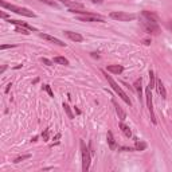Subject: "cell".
<instances>
[{"label":"cell","mask_w":172,"mask_h":172,"mask_svg":"<svg viewBox=\"0 0 172 172\" xmlns=\"http://www.w3.org/2000/svg\"><path fill=\"white\" fill-rule=\"evenodd\" d=\"M0 5H2L3 8H7V10H10L11 12H15V14H18V15H22V16L35 18V14H34L32 11H30L29 8L18 7V5H15V4H8V3H5L4 0H0Z\"/></svg>","instance_id":"1"},{"label":"cell","mask_w":172,"mask_h":172,"mask_svg":"<svg viewBox=\"0 0 172 172\" xmlns=\"http://www.w3.org/2000/svg\"><path fill=\"white\" fill-rule=\"evenodd\" d=\"M105 77H106V79H108V82H109V85H110L112 86V89H113L114 90V92L116 93H117V94L118 96H120L121 97V98H123V101L125 102V104H126V105H132V101H130V98H129V97H128L126 96V93H125L124 92V90L123 89H121V87H120V85H118V83L117 82H116V81L113 79V78H112L110 76H108V74H105Z\"/></svg>","instance_id":"2"},{"label":"cell","mask_w":172,"mask_h":172,"mask_svg":"<svg viewBox=\"0 0 172 172\" xmlns=\"http://www.w3.org/2000/svg\"><path fill=\"white\" fill-rule=\"evenodd\" d=\"M141 26H143V29L145 30V32H148V34H159V31H160V29H159V26H157V22H155V20H151V19H148V18H145V16H143L141 15Z\"/></svg>","instance_id":"3"},{"label":"cell","mask_w":172,"mask_h":172,"mask_svg":"<svg viewBox=\"0 0 172 172\" xmlns=\"http://www.w3.org/2000/svg\"><path fill=\"white\" fill-rule=\"evenodd\" d=\"M81 152H82V171L87 172L90 168V157H92V153L86 148L85 143L81 140Z\"/></svg>","instance_id":"4"},{"label":"cell","mask_w":172,"mask_h":172,"mask_svg":"<svg viewBox=\"0 0 172 172\" xmlns=\"http://www.w3.org/2000/svg\"><path fill=\"white\" fill-rule=\"evenodd\" d=\"M145 99H147V108H148L149 113H151V120L153 124H156V117L153 113V104H152V89L149 86H147L145 89Z\"/></svg>","instance_id":"5"},{"label":"cell","mask_w":172,"mask_h":172,"mask_svg":"<svg viewBox=\"0 0 172 172\" xmlns=\"http://www.w3.org/2000/svg\"><path fill=\"white\" fill-rule=\"evenodd\" d=\"M77 19L79 22H92V23H104V18L101 15H97V14H87V15H77Z\"/></svg>","instance_id":"6"},{"label":"cell","mask_w":172,"mask_h":172,"mask_svg":"<svg viewBox=\"0 0 172 172\" xmlns=\"http://www.w3.org/2000/svg\"><path fill=\"white\" fill-rule=\"evenodd\" d=\"M110 18L116 20H121V22H129V20L136 19V16L133 14H126V12H112Z\"/></svg>","instance_id":"7"},{"label":"cell","mask_w":172,"mask_h":172,"mask_svg":"<svg viewBox=\"0 0 172 172\" xmlns=\"http://www.w3.org/2000/svg\"><path fill=\"white\" fill-rule=\"evenodd\" d=\"M39 36L40 38H43V39H46V40H49V42H52L54 45H58V46H61V47H65L66 46V43H63L61 39H58V38H55V36H51V35H49V34H43V32H39Z\"/></svg>","instance_id":"8"},{"label":"cell","mask_w":172,"mask_h":172,"mask_svg":"<svg viewBox=\"0 0 172 172\" xmlns=\"http://www.w3.org/2000/svg\"><path fill=\"white\" fill-rule=\"evenodd\" d=\"M63 34L67 36L70 40H73V42H82L83 40V36L81 35V34L78 32H71V31H63Z\"/></svg>","instance_id":"9"},{"label":"cell","mask_w":172,"mask_h":172,"mask_svg":"<svg viewBox=\"0 0 172 172\" xmlns=\"http://www.w3.org/2000/svg\"><path fill=\"white\" fill-rule=\"evenodd\" d=\"M112 102H113V105H114L116 113H117L118 118H120V121H124L125 118H126V113H125V112L123 110V108H121V106L117 104V101H116V99H112Z\"/></svg>","instance_id":"10"},{"label":"cell","mask_w":172,"mask_h":172,"mask_svg":"<svg viewBox=\"0 0 172 172\" xmlns=\"http://www.w3.org/2000/svg\"><path fill=\"white\" fill-rule=\"evenodd\" d=\"M61 2L63 3L65 5H67V7H70V10H71V8H83L82 3L77 2V0H61Z\"/></svg>","instance_id":"11"},{"label":"cell","mask_w":172,"mask_h":172,"mask_svg":"<svg viewBox=\"0 0 172 172\" xmlns=\"http://www.w3.org/2000/svg\"><path fill=\"white\" fill-rule=\"evenodd\" d=\"M156 87H157V92L161 96V98H167V92H165V87L163 85L161 79H156Z\"/></svg>","instance_id":"12"},{"label":"cell","mask_w":172,"mask_h":172,"mask_svg":"<svg viewBox=\"0 0 172 172\" xmlns=\"http://www.w3.org/2000/svg\"><path fill=\"white\" fill-rule=\"evenodd\" d=\"M133 86H134V90L137 92V94H139V97L141 98V96H143V79L141 78H137V79L134 81Z\"/></svg>","instance_id":"13"},{"label":"cell","mask_w":172,"mask_h":172,"mask_svg":"<svg viewBox=\"0 0 172 172\" xmlns=\"http://www.w3.org/2000/svg\"><path fill=\"white\" fill-rule=\"evenodd\" d=\"M10 23H12V24H16V26H20V27H24V29H27V30H30V31H36V29L35 27H32V26H30V24H27L26 22H19V20H12V19H10L8 20Z\"/></svg>","instance_id":"14"},{"label":"cell","mask_w":172,"mask_h":172,"mask_svg":"<svg viewBox=\"0 0 172 172\" xmlns=\"http://www.w3.org/2000/svg\"><path fill=\"white\" fill-rule=\"evenodd\" d=\"M118 126H120L121 132L125 134V137H128V139H130V137H132V130L129 129V126H128V125H125V124H124V121H121Z\"/></svg>","instance_id":"15"},{"label":"cell","mask_w":172,"mask_h":172,"mask_svg":"<svg viewBox=\"0 0 172 172\" xmlns=\"http://www.w3.org/2000/svg\"><path fill=\"white\" fill-rule=\"evenodd\" d=\"M108 71L113 74H121L124 71V67L120 65H110V66H108Z\"/></svg>","instance_id":"16"},{"label":"cell","mask_w":172,"mask_h":172,"mask_svg":"<svg viewBox=\"0 0 172 172\" xmlns=\"http://www.w3.org/2000/svg\"><path fill=\"white\" fill-rule=\"evenodd\" d=\"M106 140H108L109 148H110V149H116V140H114V137H113V133L108 132V134H106Z\"/></svg>","instance_id":"17"},{"label":"cell","mask_w":172,"mask_h":172,"mask_svg":"<svg viewBox=\"0 0 172 172\" xmlns=\"http://www.w3.org/2000/svg\"><path fill=\"white\" fill-rule=\"evenodd\" d=\"M147 148V144L144 141H140V140H136L134 143V151H144Z\"/></svg>","instance_id":"18"},{"label":"cell","mask_w":172,"mask_h":172,"mask_svg":"<svg viewBox=\"0 0 172 172\" xmlns=\"http://www.w3.org/2000/svg\"><path fill=\"white\" fill-rule=\"evenodd\" d=\"M54 63H58V65H65V66H67L69 65V61L65 57H55L54 58Z\"/></svg>","instance_id":"19"},{"label":"cell","mask_w":172,"mask_h":172,"mask_svg":"<svg viewBox=\"0 0 172 172\" xmlns=\"http://www.w3.org/2000/svg\"><path fill=\"white\" fill-rule=\"evenodd\" d=\"M151 89H153V87L156 86V78H155V74H153V71L151 70L149 71V85H148Z\"/></svg>","instance_id":"20"},{"label":"cell","mask_w":172,"mask_h":172,"mask_svg":"<svg viewBox=\"0 0 172 172\" xmlns=\"http://www.w3.org/2000/svg\"><path fill=\"white\" fill-rule=\"evenodd\" d=\"M63 109H65V112H66V114H67V117L70 118V120H73L74 118V114H73V112H71V109H70V106H69L67 104H63Z\"/></svg>","instance_id":"21"},{"label":"cell","mask_w":172,"mask_h":172,"mask_svg":"<svg viewBox=\"0 0 172 172\" xmlns=\"http://www.w3.org/2000/svg\"><path fill=\"white\" fill-rule=\"evenodd\" d=\"M16 32H20V34H23V35H29L30 34V30H27V29H24V27H20V26H16Z\"/></svg>","instance_id":"22"},{"label":"cell","mask_w":172,"mask_h":172,"mask_svg":"<svg viewBox=\"0 0 172 172\" xmlns=\"http://www.w3.org/2000/svg\"><path fill=\"white\" fill-rule=\"evenodd\" d=\"M30 157H31V155H22V156H19V157L15 159L14 163H15V164H18V163H20L23 160H27V159H30Z\"/></svg>","instance_id":"23"},{"label":"cell","mask_w":172,"mask_h":172,"mask_svg":"<svg viewBox=\"0 0 172 172\" xmlns=\"http://www.w3.org/2000/svg\"><path fill=\"white\" fill-rule=\"evenodd\" d=\"M43 89L47 92V94L50 97H54V93H52V90H51V87H50V85H45V86H43Z\"/></svg>","instance_id":"24"},{"label":"cell","mask_w":172,"mask_h":172,"mask_svg":"<svg viewBox=\"0 0 172 172\" xmlns=\"http://www.w3.org/2000/svg\"><path fill=\"white\" fill-rule=\"evenodd\" d=\"M49 134H50V129H45V132L42 133L43 141H49Z\"/></svg>","instance_id":"25"},{"label":"cell","mask_w":172,"mask_h":172,"mask_svg":"<svg viewBox=\"0 0 172 172\" xmlns=\"http://www.w3.org/2000/svg\"><path fill=\"white\" fill-rule=\"evenodd\" d=\"M39 2H42V3H46V4H49V5H52V7H57V3H55V2H52V0H39Z\"/></svg>","instance_id":"26"},{"label":"cell","mask_w":172,"mask_h":172,"mask_svg":"<svg viewBox=\"0 0 172 172\" xmlns=\"http://www.w3.org/2000/svg\"><path fill=\"white\" fill-rule=\"evenodd\" d=\"M12 47H16L15 45H2L0 46V49L2 50H5V49H12Z\"/></svg>","instance_id":"27"},{"label":"cell","mask_w":172,"mask_h":172,"mask_svg":"<svg viewBox=\"0 0 172 172\" xmlns=\"http://www.w3.org/2000/svg\"><path fill=\"white\" fill-rule=\"evenodd\" d=\"M42 62L45 65H47V66H51V65H52V62L50 61V59H47V58H42Z\"/></svg>","instance_id":"28"},{"label":"cell","mask_w":172,"mask_h":172,"mask_svg":"<svg viewBox=\"0 0 172 172\" xmlns=\"http://www.w3.org/2000/svg\"><path fill=\"white\" fill-rule=\"evenodd\" d=\"M10 89H11V83H8L7 87H5V93H8V92H10Z\"/></svg>","instance_id":"29"},{"label":"cell","mask_w":172,"mask_h":172,"mask_svg":"<svg viewBox=\"0 0 172 172\" xmlns=\"http://www.w3.org/2000/svg\"><path fill=\"white\" fill-rule=\"evenodd\" d=\"M5 69H7V66H5V65H4V66H3V67H2V70H0V73H2V74H3V73H4V71H5Z\"/></svg>","instance_id":"30"},{"label":"cell","mask_w":172,"mask_h":172,"mask_svg":"<svg viewBox=\"0 0 172 172\" xmlns=\"http://www.w3.org/2000/svg\"><path fill=\"white\" fill-rule=\"evenodd\" d=\"M50 170H54V167H47V168H43V171H50Z\"/></svg>","instance_id":"31"},{"label":"cell","mask_w":172,"mask_h":172,"mask_svg":"<svg viewBox=\"0 0 172 172\" xmlns=\"http://www.w3.org/2000/svg\"><path fill=\"white\" fill-rule=\"evenodd\" d=\"M2 18H4L5 19V18H7V14H5V12H2Z\"/></svg>","instance_id":"32"},{"label":"cell","mask_w":172,"mask_h":172,"mask_svg":"<svg viewBox=\"0 0 172 172\" xmlns=\"http://www.w3.org/2000/svg\"><path fill=\"white\" fill-rule=\"evenodd\" d=\"M92 2H93V3H101L102 0H92Z\"/></svg>","instance_id":"33"},{"label":"cell","mask_w":172,"mask_h":172,"mask_svg":"<svg viewBox=\"0 0 172 172\" xmlns=\"http://www.w3.org/2000/svg\"><path fill=\"white\" fill-rule=\"evenodd\" d=\"M171 29H172V22H171Z\"/></svg>","instance_id":"34"},{"label":"cell","mask_w":172,"mask_h":172,"mask_svg":"<svg viewBox=\"0 0 172 172\" xmlns=\"http://www.w3.org/2000/svg\"><path fill=\"white\" fill-rule=\"evenodd\" d=\"M77 2H78V0H77Z\"/></svg>","instance_id":"35"}]
</instances>
